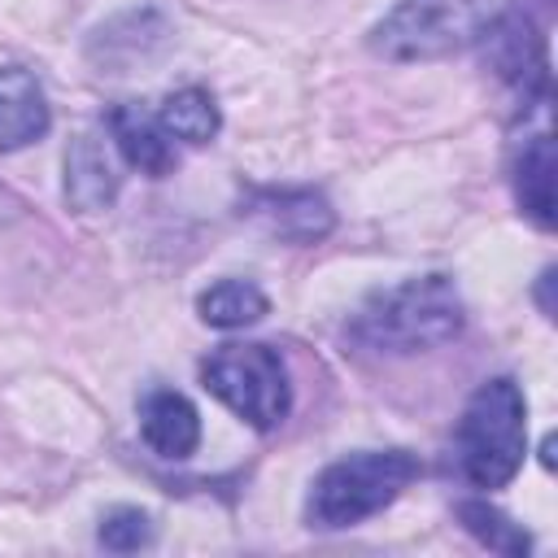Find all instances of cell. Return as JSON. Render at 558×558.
Segmentation results:
<instances>
[{
  "instance_id": "cell-1",
  "label": "cell",
  "mask_w": 558,
  "mask_h": 558,
  "mask_svg": "<svg viewBox=\"0 0 558 558\" xmlns=\"http://www.w3.org/2000/svg\"><path fill=\"white\" fill-rule=\"evenodd\" d=\"M462 331V296L445 275L405 279L375 292L349 323V336L375 353H418Z\"/></svg>"
},
{
  "instance_id": "cell-2",
  "label": "cell",
  "mask_w": 558,
  "mask_h": 558,
  "mask_svg": "<svg viewBox=\"0 0 558 558\" xmlns=\"http://www.w3.org/2000/svg\"><path fill=\"white\" fill-rule=\"evenodd\" d=\"M458 471L475 488H506L527 453V405L510 375L488 379L471 392L458 432H453Z\"/></svg>"
},
{
  "instance_id": "cell-3",
  "label": "cell",
  "mask_w": 558,
  "mask_h": 558,
  "mask_svg": "<svg viewBox=\"0 0 558 558\" xmlns=\"http://www.w3.org/2000/svg\"><path fill=\"white\" fill-rule=\"evenodd\" d=\"M414 480H418V458L405 449L349 453L318 471L310 501H305V519H310V527H323V532L353 527V523L379 514L384 506H392Z\"/></svg>"
},
{
  "instance_id": "cell-4",
  "label": "cell",
  "mask_w": 558,
  "mask_h": 558,
  "mask_svg": "<svg viewBox=\"0 0 558 558\" xmlns=\"http://www.w3.org/2000/svg\"><path fill=\"white\" fill-rule=\"evenodd\" d=\"M201 384L248 427L270 432L292 410L288 366L270 344H222L201 362Z\"/></svg>"
},
{
  "instance_id": "cell-5",
  "label": "cell",
  "mask_w": 558,
  "mask_h": 558,
  "mask_svg": "<svg viewBox=\"0 0 558 558\" xmlns=\"http://www.w3.org/2000/svg\"><path fill=\"white\" fill-rule=\"evenodd\" d=\"M484 0H401L375 31L371 52L384 61H436L480 35Z\"/></svg>"
},
{
  "instance_id": "cell-6",
  "label": "cell",
  "mask_w": 558,
  "mask_h": 558,
  "mask_svg": "<svg viewBox=\"0 0 558 558\" xmlns=\"http://www.w3.org/2000/svg\"><path fill=\"white\" fill-rule=\"evenodd\" d=\"M240 214L253 218L266 235L288 240V244H314L336 222L331 205L310 187H257V192H248Z\"/></svg>"
},
{
  "instance_id": "cell-7",
  "label": "cell",
  "mask_w": 558,
  "mask_h": 558,
  "mask_svg": "<svg viewBox=\"0 0 558 558\" xmlns=\"http://www.w3.org/2000/svg\"><path fill=\"white\" fill-rule=\"evenodd\" d=\"M166 44H170V22L157 9H126V13L109 17L105 26H96V35L87 39V57H92V65H100L109 74H126V70L161 57Z\"/></svg>"
},
{
  "instance_id": "cell-8",
  "label": "cell",
  "mask_w": 558,
  "mask_h": 558,
  "mask_svg": "<svg viewBox=\"0 0 558 558\" xmlns=\"http://www.w3.org/2000/svg\"><path fill=\"white\" fill-rule=\"evenodd\" d=\"M488 65L497 70V78H506L514 92H523V100L545 92V52L536 39V26L519 13H506L501 22H493L488 31Z\"/></svg>"
},
{
  "instance_id": "cell-9",
  "label": "cell",
  "mask_w": 558,
  "mask_h": 558,
  "mask_svg": "<svg viewBox=\"0 0 558 558\" xmlns=\"http://www.w3.org/2000/svg\"><path fill=\"white\" fill-rule=\"evenodd\" d=\"M118 196V170L100 131H78L65 148V201L78 214H100Z\"/></svg>"
},
{
  "instance_id": "cell-10",
  "label": "cell",
  "mask_w": 558,
  "mask_h": 558,
  "mask_svg": "<svg viewBox=\"0 0 558 558\" xmlns=\"http://www.w3.org/2000/svg\"><path fill=\"white\" fill-rule=\"evenodd\" d=\"M48 96L22 65H0V153L26 148L48 135Z\"/></svg>"
},
{
  "instance_id": "cell-11",
  "label": "cell",
  "mask_w": 558,
  "mask_h": 558,
  "mask_svg": "<svg viewBox=\"0 0 558 558\" xmlns=\"http://www.w3.org/2000/svg\"><path fill=\"white\" fill-rule=\"evenodd\" d=\"M140 432H144V445L153 453L179 462V458L196 453V445H201V414L183 392L153 388L140 401Z\"/></svg>"
},
{
  "instance_id": "cell-12",
  "label": "cell",
  "mask_w": 558,
  "mask_h": 558,
  "mask_svg": "<svg viewBox=\"0 0 558 558\" xmlns=\"http://www.w3.org/2000/svg\"><path fill=\"white\" fill-rule=\"evenodd\" d=\"M109 135H113L118 153L126 157V166H135L140 174L161 179L174 170V144H170L166 126L153 113H144L140 105H118L109 113Z\"/></svg>"
},
{
  "instance_id": "cell-13",
  "label": "cell",
  "mask_w": 558,
  "mask_h": 558,
  "mask_svg": "<svg viewBox=\"0 0 558 558\" xmlns=\"http://www.w3.org/2000/svg\"><path fill=\"white\" fill-rule=\"evenodd\" d=\"M514 196L541 231L554 227V140L545 131L532 135L514 161Z\"/></svg>"
},
{
  "instance_id": "cell-14",
  "label": "cell",
  "mask_w": 558,
  "mask_h": 558,
  "mask_svg": "<svg viewBox=\"0 0 558 558\" xmlns=\"http://www.w3.org/2000/svg\"><path fill=\"white\" fill-rule=\"evenodd\" d=\"M196 310H201V323H209L218 331H235V327H248L266 314V296L248 279H222V283L201 292Z\"/></svg>"
},
{
  "instance_id": "cell-15",
  "label": "cell",
  "mask_w": 558,
  "mask_h": 558,
  "mask_svg": "<svg viewBox=\"0 0 558 558\" xmlns=\"http://www.w3.org/2000/svg\"><path fill=\"white\" fill-rule=\"evenodd\" d=\"M157 122L166 126L170 140H183V144H209L218 135V105L205 87H183L174 96H166Z\"/></svg>"
},
{
  "instance_id": "cell-16",
  "label": "cell",
  "mask_w": 558,
  "mask_h": 558,
  "mask_svg": "<svg viewBox=\"0 0 558 558\" xmlns=\"http://www.w3.org/2000/svg\"><path fill=\"white\" fill-rule=\"evenodd\" d=\"M458 519H462V527H466L475 541H484V545L497 549V554L519 558V554L532 549L527 532H523L519 523H510L501 510H493L488 501H462V506H458Z\"/></svg>"
},
{
  "instance_id": "cell-17",
  "label": "cell",
  "mask_w": 558,
  "mask_h": 558,
  "mask_svg": "<svg viewBox=\"0 0 558 558\" xmlns=\"http://www.w3.org/2000/svg\"><path fill=\"white\" fill-rule=\"evenodd\" d=\"M153 536H157V527H153V519L140 506H113L100 519V532H96V541L109 554H140V549L153 545Z\"/></svg>"
}]
</instances>
